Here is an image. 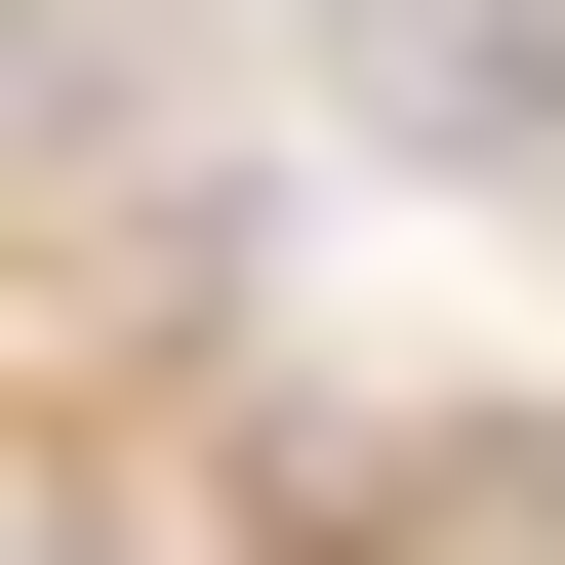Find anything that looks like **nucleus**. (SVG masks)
Masks as SVG:
<instances>
[{
    "label": "nucleus",
    "mask_w": 565,
    "mask_h": 565,
    "mask_svg": "<svg viewBox=\"0 0 565 565\" xmlns=\"http://www.w3.org/2000/svg\"><path fill=\"white\" fill-rule=\"evenodd\" d=\"M323 82H364L404 162H484V202H565V0H323Z\"/></svg>",
    "instance_id": "1"
}]
</instances>
